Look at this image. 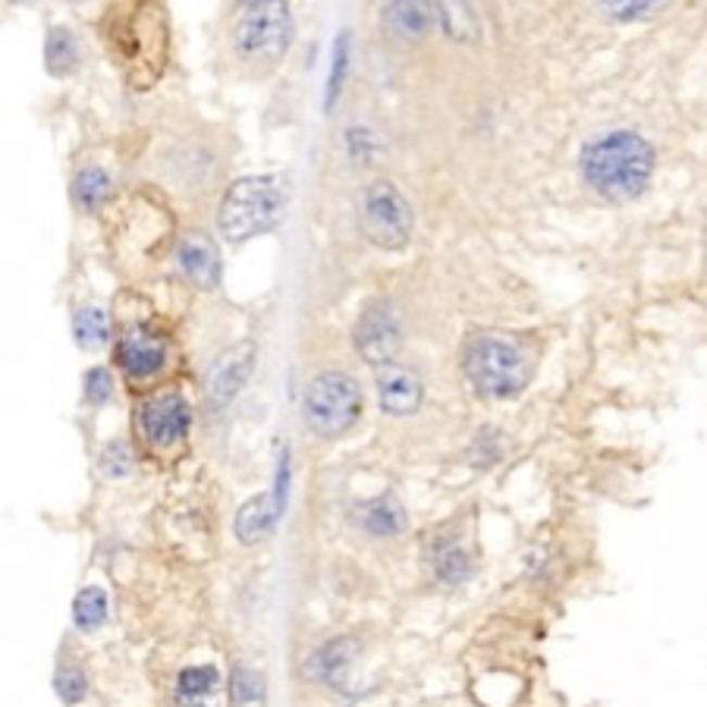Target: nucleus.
Here are the masks:
<instances>
[{
  "mask_svg": "<svg viewBox=\"0 0 707 707\" xmlns=\"http://www.w3.org/2000/svg\"><path fill=\"white\" fill-rule=\"evenodd\" d=\"M233 702L239 707L265 705V679L255 670H236L233 673Z\"/></svg>",
  "mask_w": 707,
  "mask_h": 707,
  "instance_id": "nucleus-26",
  "label": "nucleus"
},
{
  "mask_svg": "<svg viewBox=\"0 0 707 707\" xmlns=\"http://www.w3.org/2000/svg\"><path fill=\"white\" fill-rule=\"evenodd\" d=\"M378 375V396L390 415H413L421 406V381L403 365H381Z\"/></svg>",
  "mask_w": 707,
  "mask_h": 707,
  "instance_id": "nucleus-15",
  "label": "nucleus"
},
{
  "mask_svg": "<svg viewBox=\"0 0 707 707\" xmlns=\"http://www.w3.org/2000/svg\"><path fill=\"white\" fill-rule=\"evenodd\" d=\"M305 421L318 438H340L362 413V390L343 371H325L305 390Z\"/></svg>",
  "mask_w": 707,
  "mask_h": 707,
  "instance_id": "nucleus-7",
  "label": "nucleus"
},
{
  "mask_svg": "<svg viewBox=\"0 0 707 707\" xmlns=\"http://www.w3.org/2000/svg\"><path fill=\"white\" fill-rule=\"evenodd\" d=\"M293 38V16L287 0H239L233 29L236 54L249 63L280 60Z\"/></svg>",
  "mask_w": 707,
  "mask_h": 707,
  "instance_id": "nucleus-5",
  "label": "nucleus"
},
{
  "mask_svg": "<svg viewBox=\"0 0 707 707\" xmlns=\"http://www.w3.org/2000/svg\"><path fill=\"white\" fill-rule=\"evenodd\" d=\"M277 503L270 494H262V497H255V501H249L242 509H239V516H236V534H239V541L242 544H258V541H265L267 534L274 531L277 526Z\"/></svg>",
  "mask_w": 707,
  "mask_h": 707,
  "instance_id": "nucleus-17",
  "label": "nucleus"
},
{
  "mask_svg": "<svg viewBox=\"0 0 707 707\" xmlns=\"http://www.w3.org/2000/svg\"><path fill=\"white\" fill-rule=\"evenodd\" d=\"M117 365L132 381L154 378L167 365V340L148 327H129L117 343Z\"/></svg>",
  "mask_w": 707,
  "mask_h": 707,
  "instance_id": "nucleus-10",
  "label": "nucleus"
},
{
  "mask_svg": "<svg viewBox=\"0 0 707 707\" xmlns=\"http://www.w3.org/2000/svg\"><path fill=\"white\" fill-rule=\"evenodd\" d=\"M66 3H86V0H66Z\"/></svg>",
  "mask_w": 707,
  "mask_h": 707,
  "instance_id": "nucleus-31",
  "label": "nucleus"
},
{
  "mask_svg": "<svg viewBox=\"0 0 707 707\" xmlns=\"http://www.w3.org/2000/svg\"><path fill=\"white\" fill-rule=\"evenodd\" d=\"M177 267L192 287L214 290L220 283V252H217L214 239L202 230L182 236L177 245Z\"/></svg>",
  "mask_w": 707,
  "mask_h": 707,
  "instance_id": "nucleus-11",
  "label": "nucleus"
},
{
  "mask_svg": "<svg viewBox=\"0 0 707 707\" xmlns=\"http://www.w3.org/2000/svg\"><path fill=\"white\" fill-rule=\"evenodd\" d=\"M192 409L177 390H161L139 406V431L151 446L167 450L189 434Z\"/></svg>",
  "mask_w": 707,
  "mask_h": 707,
  "instance_id": "nucleus-8",
  "label": "nucleus"
},
{
  "mask_svg": "<svg viewBox=\"0 0 707 707\" xmlns=\"http://www.w3.org/2000/svg\"><path fill=\"white\" fill-rule=\"evenodd\" d=\"M664 3H667V0H601L604 13H607L614 23H639V20H648Z\"/></svg>",
  "mask_w": 707,
  "mask_h": 707,
  "instance_id": "nucleus-23",
  "label": "nucleus"
},
{
  "mask_svg": "<svg viewBox=\"0 0 707 707\" xmlns=\"http://www.w3.org/2000/svg\"><path fill=\"white\" fill-rule=\"evenodd\" d=\"M114 390H117V381H114V375L104 368V365H94L86 371V381H83V400L94 406V409H101V406H108L111 400H114Z\"/></svg>",
  "mask_w": 707,
  "mask_h": 707,
  "instance_id": "nucleus-24",
  "label": "nucleus"
},
{
  "mask_svg": "<svg viewBox=\"0 0 707 707\" xmlns=\"http://www.w3.org/2000/svg\"><path fill=\"white\" fill-rule=\"evenodd\" d=\"M471 387L488 400H509L529 383V358L509 337H478L466 355Z\"/></svg>",
  "mask_w": 707,
  "mask_h": 707,
  "instance_id": "nucleus-4",
  "label": "nucleus"
},
{
  "mask_svg": "<svg viewBox=\"0 0 707 707\" xmlns=\"http://www.w3.org/2000/svg\"><path fill=\"white\" fill-rule=\"evenodd\" d=\"M582 177L607 202H632L651 186L654 151L629 129H614L582 151Z\"/></svg>",
  "mask_w": 707,
  "mask_h": 707,
  "instance_id": "nucleus-1",
  "label": "nucleus"
},
{
  "mask_svg": "<svg viewBox=\"0 0 707 707\" xmlns=\"http://www.w3.org/2000/svg\"><path fill=\"white\" fill-rule=\"evenodd\" d=\"M73 622L83 629V632H98L104 622H108V594L98 585H89L76 594L73 601Z\"/></svg>",
  "mask_w": 707,
  "mask_h": 707,
  "instance_id": "nucleus-19",
  "label": "nucleus"
},
{
  "mask_svg": "<svg viewBox=\"0 0 707 707\" xmlns=\"http://www.w3.org/2000/svg\"><path fill=\"white\" fill-rule=\"evenodd\" d=\"M214 685H217V670L214 667H192V670H182L179 673V698L182 702H199V698H205L214 692Z\"/></svg>",
  "mask_w": 707,
  "mask_h": 707,
  "instance_id": "nucleus-25",
  "label": "nucleus"
},
{
  "mask_svg": "<svg viewBox=\"0 0 707 707\" xmlns=\"http://www.w3.org/2000/svg\"><path fill=\"white\" fill-rule=\"evenodd\" d=\"M252 358H255V346L252 343H236L233 350L220 355L207 375V396L214 406L230 403L236 393L242 390V383L249 381L252 375Z\"/></svg>",
  "mask_w": 707,
  "mask_h": 707,
  "instance_id": "nucleus-13",
  "label": "nucleus"
},
{
  "mask_svg": "<svg viewBox=\"0 0 707 707\" xmlns=\"http://www.w3.org/2000/svg\"><path fill=\"white\" fill-rule=\"evenodd\" d=\"M73 340L79 350L98 353L111 343V315L101 305H79L73 312Z\"/></svg>",
  "mask_w": 707,
  "mask_h": 707,
  "instance_id": "nucleus-18",
  "label": "nucleus"
},
{
  "mask_svg": "<svg viewBox=\"0 0 707 707\" xmlns=\"http://www.w3.org/2000/svg\"><path fill=\"white\" fill-rule=\"evenodd\" d=\"M413 207L406 202V195L387 182V179H375L362 189L358 195V224L362 233L371 245L396 252L409 242L413 236Z\"/></svg>",
  "mask_w": 707,
  "mask_h": 707,
  "instance_id": "nucleus-6",
  "label": "nucleus"
},
{
  "mask_svg": "<svg viewBox=\"0 0 707 707\" xmlns=\"http://www.w3.org/2000/svg\"><path fill=\"white\" fill-rule=\"evenodd\" d=\"M355 350L368 365H390L400 353L403 327L390 302H375L362 312L355 325Z\"/></svg>",
  "mask_w": 707,
  "mask_h": 707,
  "instance_id": "nucleus-9",
  "label": "nucleus"
},
{
  "mask_svg": "<svg viewBox=\"0 0 707 707\" xmlns=\"http://www.w3.org/2000/svg\"><path fill=\"white\" fill-rule=\"evenodd\" d=\"M114 189H117V179L101 164H86L70 179V199L83 214H101L114 202Z\"/></svg>",
  "mask_w": 707,
  "mask_h": 707,
  "instance_id": "nucleus-14",
  "label": "nucleus"
},
{
  "mask_svg": "<svg viewBox=\"0 0 707 707\" xmlns=\"http://www.w3.org/2000/svg\"><path fill=\"white\" fill-rule=\"evenodd\" d=\"M434 16L443 23V31L450 38H456V41H471L478 35L469 0H441V7L434 10Z\"/></svg>",
  "mask_w": 707,
  "mask_h": 707,
  "instance_id": "nucleus-20",
  "label": "nucleus"
},
{
  "mask_svg": "<svg viewBox=\"0 0 707 707\" xmlns=\"http://www.w3.org/2000/svg\"><path fill=\"white\" fill-rule=\"evenodd\" d=\"M434 566H438L443 582H463L471 569L466 551L456 547V544H443L441 551H438V557H434Z\"/></svg>",
  "mask_w": 707,
  "mask_h": 707,
  "instance_id": "nucleus-28",
  "label": "nucleus"
},
{
  "mask_svg": "<svg viewBox=\"0 0 707 707\" xmlns=\"http://www.w3.org/2000/svg\"><path fill=\"white\" fill-rule=\"evenodd\" d=\"M362 519H365V529L375 531V534H396V531L406 526V516H403L400 503L393 501V497H381L378 503H371L362 513Z\"/></svg>",
  "mask_w": 707,
  "mask_h": 707,
  "instance_id": "nucleus-22",
  "label": "nucleus"
},
{
  "mask_svg": "<svg viewBox=\"0 0 707 707\" xmlns=\"http://www.w3.org/2000/svg\"><path fill=\"white\" fill-rule=\"evenodd\" d=\"M54 692L63 705H79L89 695V679L79 667H60L58 677H54Z\"/></svg>",
  "mask_w": 707,
  "mask_h": 707,
  "instance_id": "nucleus-27",
  "label": "nucleus"
},
{
  "mask_svg": "<svg viewBox=\"0 0 707 707\" xmlns=\"http://www.w3.org/2000/svg\"><path fill=\"white\" fill-rule=\"evenodd\" d=\"M45 70L54 79H73L83 70V41L70 26H51L45 31Z\"/></svg>",
  "mask_w": 707,
  "mask_h": 707,
  "instance_id": "nucleus-16",
  "label": "nucleus"
},
{
  "mask_svg": "<svg viewBox=\"0 0 707 707\" xmlns=\"http://www.w3.org/2000/svg\"><path fill=\"white\" fill-rule=\"evenodd\" d=\"M383 29L393 41L415 45L434 29V3L431 0H387L383 3Z\"/></svg>",
  "mask_w": 707,
  "mask_h": 707,
  "instance_id": "nucleus-12",
  "label": "nucleus"
},
{
  "mask_svg": "<svg viewBox=\"0 0 707 707\" xmlns=\"http://www.w3.org/2000/svg\"><path fill=\"white\" fill-rule=\"evenodd\" d=\"M287 211V189L283 179L277 177H245L236 179L227 189L220 211H217V227L227 242H245L255 236L270 233Z\"/></svg>",
  "mask_w": 707,
  "mask_h": 707,
  "instance_id": "nucleus-3",
  "label": "nucleus"
},
{
  "mask_svg": "<svg viewBox=\"0 0 707 707\" xmlns=\"http://www.w3.org/2000/svg\"><path fill=\"white\" fill-rule=\"evenodd\" d=\"M167 23L157 7H139L119 16L111 29V45L132 89H151L167 66Z\"/></svg>",
  "mask_w": 707,
  "mask_h": 707,
  "instance_id": "nucleus-2",
  "label": "nucleus"
},
{
  "mask_svg": "<svg viewBox=\"0 0 707 707\" xmlns=\"http://www.w3.org/2000/svg\"><path fill=\"white\" fill-rule=\"evenodd\" d=\"M346 76H350V31H340L337 41H333V60H330V76H327V114L337 108V101H340V94H343V86H346Z\"/></svg>",
  "mask_w": 707,
  "mask_h": 707,
  "instance_id": "nucleus-21",
  "label": "nucleus"
},
{
  "mask_svg": "<svg viewBox=\"0 0 707 707\" xmlns=\"http://www.w3.org/2000/svg\"><path fill=\"white\" fill-rule=\"evenodd\" d=\"M101 471H104L108 478H123V475H129V471H132V450H129V443H108L104 453H101Z\"/></svg>",
  "mask_w": 707,
  "mask_h": 707,
  "instance_id": "nucleus-29",
  "label": "nucleus"
},
{
  "mask_svg": "<svg viewBox=\"0 0 707 707\" xmlns=\"http://www.w3.org/2000/svg\"><path fill=\"white\" fill-rule=\"evenodd\" d=\"M7 3H13V7H29L35 0H7Z\"/></svg>",
  "mask_w": 707,
  "mask_h": 707,
  "instance_id": "nucleus-30",
  "label": "nucleus"
}]
</instances>
